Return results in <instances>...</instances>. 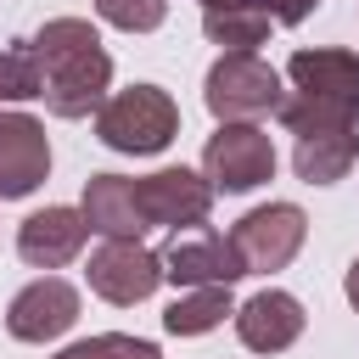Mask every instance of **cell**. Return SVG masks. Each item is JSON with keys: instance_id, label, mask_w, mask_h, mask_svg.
Wrapping results in <instances>:
<instances>
[{"instance_id": "obj_19", "label": "cell", "mask_w": 359, "mask_h": 359, "mask_svg": "<svg viewBox=\"0 0 359 359\" xmlns=\"http://www.w3.org/2000/svg\"><path fill=\"white\" fill-rule=\"evenodd\" d=\"M101 22L123 28V34H151L163 17H168V0H95Z\"/></svg>"}, {"instance_id": "obj_23", "label": "cell", "mask_w": 359, "mask_h": 359, "mask_svg": "<svg viewBox=\"0 0 359 359\" xmlns=\"http://www.w3.org/2000/svg\"><path fill=\"white\" fill-rule=\"evenodd\" d=\"M348 303H353V309H359V258H353V264H348Z\"/></svg>"}, {"instance_id": "obj_11", "label": "cell", "mask_w": 359, "mask_h": 359, "mask_svg": "<svg viewBox=\"0 0 359 359\" xmlns=\"http://www.w3.org/2000/svg\"><path fill=\"white\" fill-rule=\"evenodd\" d=\"M84 236H90V224H84L79 208H39V213L22 219V230H17V252H22L34 269H62V264L79 258Z\"/></svg>"}, {"instance_id": "obj_14", "label": "cell", "mask_w": 359, "mask_h": 359, "mask_svg": "<svg viewBox=\"0 0 359 359\" xmlns=\"http://www.w3.org/2000/svg\"><path fill=\"white\" fill-rule=\"evenodd\" d=\"M79 213H84V224L101 230L107 241H140V230H146L140 202H135V180H123V174H90Z\"/></svg>"}, {"instance_id": "obj_1", "label": "cell", "mask_w": 359, "mask_h": 359, "mask_svg": "<svg viewBox=\"0 0 359 359\" xmlns=\"http://www.w3.org/2000/svg\"><path fill=\"white\" fill-rule=\"evenodd\" d=\"M34 62H39V95L56 118H84L101 107L112 84V56L101 50V34L84 17H56L34 34Z\"/></svg>"}, {"instance_id": "obj_21", "label": "cell", "mask_w": 359, "mask_h": 359, "mask_svg": "<svg viewBox=\"0 0 359 359\" xmlns=\"http://www.w3.org/2000/svg\"><path fill=\"white\" fill-rule=\"evenodd\" d=\"M314 6H320V0H258V11H269V17H275V22H286V28H292V22H303Z\"/></svg>"}, {"instance_id": "obj_9", "label": "cell", "mask_w": 359, "mask_h": 359, "mask_svg": "<svg viewBox=\"0 0 359 359\" xmlns=\"http://www.w3.org/2000/svg\"><path fill=\"white\" fill-rule=\"evenodd\" d=\"M157 258H163V280H174V286H236L247 275L236 241L230 236H213V230L185 236V241L174 236L168 252H157Z\"/></svg>"}, {"instance_id": "obj_20", "label": "cell", "mask_w": 359, "mask_h": 359, "mask_svg": "<svg viewBox=\"0 0 359 359\" xmlns=\"http://www.w3.org/2000/svg\"><path fill=\"white\" fill-rule=\"evenodd\" d=\"M39 95V62L28 50H0V101H28Z\"/></svg>"}, {"instance_id": "obj_18", "label": "cell", "mask_w": 359, "mask_h": 359, "mask_svg": "<svg viewBox=\"0 0 359 359\" xmlns=\"http://www.w3.org/2000/svg\"><path fill=\"white\" fill-rule=\"evenodd\" d=\"M56 359H163V353H157V342H146V337L107 331V337H84V342L62 348Z\"/></svg>"}, {"instance_id": "obj_13", "label": "cell", "mask_w": 359, "mask_h": 359, "mask_svg": "<svg viewBox=\"0 0 359 359\" xmlns=\"http://www.w3.org/2000/svg\"><path fill=\"white\" fill-rule=\"evenodd\" d=\"M286 73H292L297 95L359 112V56L353 50H292Z\"/></svg>"}, {"instance_id": "obj_17", "label": "cell", "mask_w": 359, "mask_h": 359, "mask_svg": "<svg viewBox=\"0 0 359 359\" xmlns=\"http://www.w3.org/2000/svg\"><path fill=\"white\" fill-rule=\"evenodd\" d=\"M269 11H258V6H236V11H202V34L213 39V45H224V50H252V45H264L269 39Z\"/></svg>"}, {"instance_id": "obj_22", "label": "cell", "mask_w": 359, "mask_h": 359, "mask_svg": "<svg viewBox=\"0 0 359 359\" xmlns=\"http://www.w3.org/2000/svg\"><path fill=\"white\" fill-rule=\"evenodd\" d=\"M236 6H258V0H202V11H236Z\"/></svg>"}, {"instance_id": "obj_15", "label": "cell", "mask_w": 359, "mask_h": 359, "mask_svg": "<svg viewBox=\"0 0 359 359\" xmlns=\"http://www.w3.org/2000/svg\"><path fill=\"white\" fill-rule=\"evenodd\" d=\"M359 157V129H320V135H297V180L303 185H337Z\"/></svg>"}, {"instance_id": "obj_10", "label": "cell", "mask_w": 359, "mask_h": 359, "mask_svg": "<svg viewBox=\"0 0 359 359\" xmlns=\"http://www.w3.org/2000/svg\"><path fill=\"white\" fill-rule=\"evenodd\" d=\"M73 320H79V292H73L62 275H45V280L22 286V292L11 297V309H6V331H11L17 342H50V337H62Z\"/></svg>"}, {"instance_id": "obj_8", "label": "cell", "mask_w": 359, "mask_h": 359, "mask_svg": "<svg viewBox=\"0 0 359 359\" xmlns=\"http://www.w3.org/2000/svg\"><path fill=\"white\" fill-rule=\"evenodd\" d=\"M135 202L146 224H202L213 208V185L208 174H191V168H157L135 180Z\"/></svg>"}, {"instance_id": "obj_2", "label": "cell", "mask_w": 359, "mask_h": 359, "mask_svg": "<svg viewBox=\"0 0 359 359\" xmlns=\"http://www.w3.org/2000/svg\"><path fill=\"white\" fill-rule=\"evenodd\" d=\"M95 135H101L112 151L151 157V151H163V146L180 135V107H174V95L157 90V84H129V90H118L112 101L95 107Z\"/></svg>"}, {"instance_id": "obj_12", "label": "cell", "mask_w": 359, "mask_h": 359, "mask_svg": "<svg viewBox=\"0 0 359 359\" xmlns=\"http://www.w3.org/2000/svg\"><path fill=\"white\" fill-rule=\"evenodd\" d=\"M236 337L252 353H280V348H292L303 337V303L292 292L269 286V292H258V297H247L236 309Z\"/></svg>"}, {"instance_id": "obj_7", "label": "cell", "mask_w": 359, "mask_h": 359, "mask_svg": "<svg viewBox=\"0 0 359 359\" xmlns=\"http://www.w3.org/2000/svg\"><path fill=\"white\" fill-rule=\"evenodd\" d=\"M50 174V140L45 123L28 112H0V202L28 196Z\"/></svg>"}, {"instance_id": "obj_5", "label": "cell", "mask_w": 359, "mask_h": 359, "mask_svg": "<svg viewBox=\"0 0 359 359\" xmlns=\"http://www.w3.org/2000/svg\"><path fill=\"white\" fill-rule=\"evenodd\" d=\"M303 236H309V219H303V208H297V202L252 208V213H241V219H236V230H230V241H236V252H241L247 275H258V269H286V264L297 258Z\"/></svg>"}, {"instance_id": "obj_16", "label": "cell", "mask_w": 359, "mask_h": 359, "mask_svg": "<svg viewBox=\"0 0 359 359\" xmlns=\"http://www.w3.org/2000/svg\"><path fill=\"white\" fill-rule=\"evenodd\" d=\"M224 314H236L230 286H185V297L168 303L163 325H168V337H202V331L224 325Z\"/></svg>"}, {"instance_id": "obj_6", "label": "cell", "mask_w": 359, "mask_h": 359, "mask_svg": "<svg viewBox=\"0 0 359 359\" xmlns=\"http://www.w3.org/2000/svg\"><path fill=\"white\" fill-rule=\"evenodd\" d=\"M163 280V258L146 252L140 241H101L95 258H90V292L129 309V303H146Z\"/></svg>"}, {"instance_id": "obj_3", "label": "cell", "mask_w": 359, "mask_h": 359, "mask_svg": "<svg viewBox=\"0 0 359 359\" xmlns=\"http://www.w3.org/2000/svg\"><path fill=\"white\" fill-rule=\"evenodd\" d=\"M202 101L219 123H252L264 112H275L286 95H280V73L269 62H258L252 50H224L213 67H208V84H202Z\"/></svg>"}, {"instance_id": "obj_4", "label": "cell", "mask_w": 359, "mask_h": 359, "mask_svg": "<svg viewBox=\"0 0 359 359\" xmlns=\"http://www.w3.org/2000/svg\"><path fill=\"white\" fill-rule=\"evenodd\" d=\"M202 174L213 191L241 196L275 174V146L258 123H219V135H208L202 146Z\"/></svg>"}]
</instances>
